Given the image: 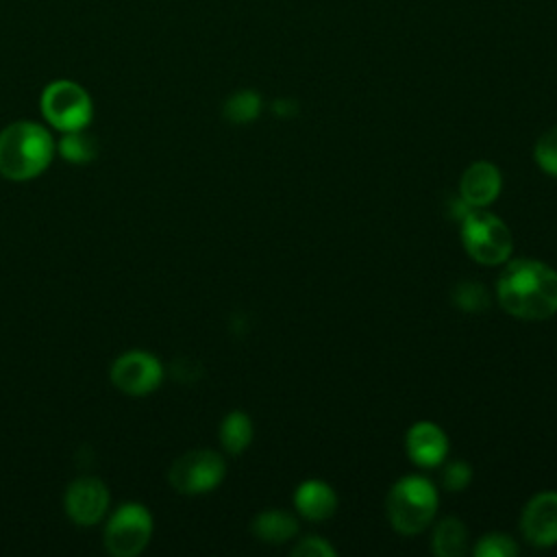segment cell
Returning <instances> with one entry per match:
<instances>
[{
  "instance_id": "cell-1",
  "label": "cell",
  "mask_w": 557,
  "mask_h": 557,
  "mask_svg": "<svg viewBox=\"0 0 557 557\" xmlns=\"http://www.w3.org/2000/svg\"><path fill=\"white\" fill-rule=\"evenodd\" d=\"M500 307L522 320H546L557 313V272L537 259H513L498 276Z\"/></svg>"
},
{
  "instance_id": "cell-2",
  "label": "cell",
  "mask_w": 557,
  "mask_h": 557,
  "mask_svg": "<svg viewBox=\"0 0 557 557\" xmlns=\"http://www.w3.org/2000/svg\"><path fill=\"white\" fill-rule=\"evenodd\" d=\"M54 150L46 126L28 120L13 122L0 131V174L9 181H30L50 165Z\"/></svg>"
},
{
  "instance_id": "cell-3",
  "label": "cell",
  "mask_w": 557,
  "mask_h": 557,
  "mask_svg": "<svg viewBox=\"0 0 557 557\" xmlns=\"http://www.w3.org/2000/svg\"><path fill=\"white\" fill-rule=\"evenodd\" d=\"M387 518L405 535L420 533L435 516L437 490L424 476H405L387 494Z\"/></svg>"
},
{
  "instance_id": "cell-4",
  "label": "cell",
  "mask_w": 557,
  "mask_h": 557,
  "mask_svg": "<svg viewBox=\"0 0 557 557\" xmlns=\"http://www.w3.org/2000/svg\"><path fill=\"white\" fill-rule=\"evenodd\" d=\"M461 242L468 255L485 265L507 261L513 246V237L505 222L481 207H472L461 218Z\"/></svg>"
},
{
  "instance_id": "cell-5",
  "label": "cell",
  "mask_w": 557,
  "mask_h": 557,
  "mask_svg": "<svg viewBox=\"0 0 557 557\" xmlns=\"http://www.w3.org/2000/svg\"><path fill=\"white\" fill-rule=\"evenodd\" d=\"M41 113L48 124L63 133L83 131L91 122V96L74 81H54L41 94Z\"/></svg>"
},
{
  "instance_id": "cell-6",
  "label": "cell",
  "mask_w": 557,
  "mask_h": 557,
  "mask_svg": "<svg viewBox=\"0 0 557 557\" xmlns=\"http://www.w3.org/2000/svg\"><path fill=\"white\" fill-rule=\"evenodd\" d=\"M152 535V516L139 503H126L113 511L104 527V548L113 557L139 555Z\"/></svg>"
},
{
  "instance_id": "cell-7",
  "label": "cell",
  "mask_w": 557,
  "mask_h": 557,
  "mask_svg": "<svg viewBox=\"0 0 557 557\" xmlns=\"http://www.w3.org/2000/svg\"><path fill=\"white\" fill-rule=\"evenodd\" d=\"M226 474V463L215 450H189L170 468V485L181 494H205L220 485Z\"/></svg>"
},
{
  "instance_id": "cell-8",
  "label": "cell",
  "mask_w": 557,
  "mask_h": 557,
  "mask_svg": "<svg viewBox=\"0 0 557 557\" xmlns=\"http://www.w3.org/2000/svg\"><path fill=\"white\" fill-rule=\"evenodd\" d=\"M163 381L161 361L146 350H128L111 366V383L128 396H146Z\"/></svg>"
},
{
  "instance_id": "cell-9",
  "label": "cell",
  "mask_w": 557,
  "mask_h": 557,
  "mask_svg": "<svg viewBox=\"0 0 557 557\" xmlns=\"http://www.w3.org/2000/svg\"><path fill=\"white\" fill-rule=\"evenodd\" d=\"M65 513L81 527H91L102 520L109 509V490L96 476H81L65 490Z\"/></svg>"
},
{
  "instance_id": "cell-10",
  "label": "cell",
  "mask_w": 557,
  "mask_h": 557,
  "mask_svg": "<svg viewBox=\"0 0 557 557\" xmlns=\"http://www.w3.org/2000/svg\"><path fill=\"white\" fill-rule=\"evenodd\" d=\"M522 535L535 546H553L557 544V494L542 492L533 496L520 520Z\"/></svg>"
},
{
  "instance_id": "cell-11",
  "label": "cell",
  "mask_w": 557,
  "mask_h": 557,
  "mask_svg": "<svg viewBox=\"0 0 557 557\" xmlns=\"http://www.w3.org/2000/svg\"><path fill=\"white\" fill-rule=\"evenodd\" d=\"M407 455L418 466H437L448 453V440L444 431L433 422H416L407 431Z\"/></svg>"
},
{
  "instance_id": "cell-12",
  "label": "cell",
  "mask_w": 557,
  "mask_h": 557,
  "mask_svg": "<svg viewBox=\"0 0 557 557\" xmlns=\"http://www.w3.org/2000/svg\"><path fill=\"white\" fill-rule=\"evenodd\" d=\"M500 191V172L494 163L476 161L472 163L459 183V194L470 207L490 205Z\"/></svg>"
},
{
  "instance_id": "cell-13",
  "label": "cell",
  "mask_w": 557,
  "mask_h": 557,
  "mask_svg": "<svg viewBox=\"0 0 557 557\" xmlns=\"http://www.w3.org/2000/svg\"><path fill=\"white\" fill-rule=\"evenodd\" d=\"M294 505L300 511V516L309 520H326L337 507V496L331 490V485H326L324 481L311 479L298 485L294 494Z\"/></svg>"
},
{
  "instance_id": "cell-14",
  "label": "cell",
  "mask_w": 557,
  "mask_h": 557,
  "mask_svg": "<svg viewBox=\"0 0 557 557\" xmlns=\"http://www.w3.org/2000/svg\"><path fill=\"white\" fill-rule=\"evenodd\" d=\"M252 533L268 544H283L298 533V520L281 509H270L252 520Z\"/></svg>"
},
{
  "instance_id": "cell-15",
  "label": "cell",
  "mask_w": 557,
  "mask_h": 557,
  "mask_svg": "<svg viewBox=\"0 0 557 557\" xmlns=\"http://www.w3.org/2000/svg\"><path fill=\"white\" fill-rule=\"evenodd\" d=\"M466 542H468V531H466V527L459 518L448 516V518L440 520V524L435 527L433 550L440 557H459V555H463Z\"/></svg>"
},
{
  "instance_id": "cell-16",
  "label": "cell",
  "mask_w": 557,
  "mask_h": 557,
  "mask_svg": "<svg viewBox=\"0 0 557 557\" xmlns=\"http://www.w3.org/2000/svg\"><path fill=\"white\" fill-rule=\"evenodd\" d=\"M252 440V422L244 411H231L220 424V442L226 453L239 455Z\"/></svg>"
},
{
  "instance_id": "cell-17",
  "label": "cell",
  "mask_w": 557,
  "mask_h": 557,
  "mask_svg": "<svg viewBox=\"0 0 557 557\" xmlns=\"http://www.w3.org/2000/svg\"><path fill=\"white\" fill-rule=\"evenodd\" d=\"M57 150L70 163H89L98 154V141L96 137L87 135L85 128L72 131L61 137V141L57 144Z\"/></svg>"
},
{
  "instance_id": "cell-18",
  "label": "cell",
  "mask_w": 557,
  "mask_h": 557,
  "mask_svg": "<svg viewBox=\"0 0 557 557\" xmlns=\"http://www.w3.org/2000/svg\"><path fill=\"white\" fill-rule=\"evenodd\" d=\"M259 111H261V98L252 89L235 91L224 102V117L233 124H248L259 115Z\"/></svg>"
},
{
  "instance_id": "cell-19",
  "label": "cell",
  "mask_w": 557,
  "mask_h": 557,
  "mask_svg": "<svg viewBox=\"0 0 557 557\" xmlns=\"http://www.w3.org/2000/svg\"><path fill=\"white\" fill-rule=\"evenodd\" d=\"M453 300L457 307L466 309V311H481L487 307L490 302V296L487 292L483 289V285L474 283V281H463L455 287L453 292Z\"/></svg>"
},
{
  "instance_id": "cell-20",
  "label": "cell",
  "mask_w": 557,
  "mask_h": 557,
  "mask_svg": "<svg viewBox=\"0 0 557 557\" xmlns=\"http://www.w3.org/2000/svg\"><path fill=\"white\" fill-rule=\"evenodd\" d=\"M518 553L516 542L503 533H490L474 546L476 557H511Z\"/></svg>"
},
{
  "instance_id": "cell-21",
  "label": "cell",
  "mask_w": 557,
  "mask_h": 557,
  "mask_svg": "<svg viewBox=\"0 0 557 557\" xmlns=\"http://www.w3.org/2000/svg\"><path fill=\"white\" fill-rule=\"evenodd\" d=\"M535 161L544 172L557 176V126H553L537 139Z\"/></svg>"
},
{
  "instance_id": "cell-22",
  "label": "cell",
  "mask_w": 557,
  "mask_h": 557,
  "mask_svg": "<svg viewBox=\"0 0 557 557\" xmlns=\"http://www.w3.org/2000/svg\"><path fill=\"white\" fill-rule=\"evenodd\" d=\"M472 479V470L466 461H455V463H448L442 472V483L446 490L450 492H459L463 490Z\"/></svg>"
},
{
  "instance_id": "cell-23",
  "label": "cell",
  "mask_w": 557,
  "mask_h": 557,
  "mask_svg": "<svg viewBox=\"0 0 557 557\" xmlns=\"http://www.w3.org/2000/svg\"><path fill=\"white\" fill-rule=\"evenodd\" d=\"M292 555H296V557H333L335 550L322 537H305L292 548Z\"/></svg>"
},
{
  "instance_id": "cell-24",
  "label": "cell",
  "mask_w": 557,
  "mask_h": 557,
  "mask_svg": "<svg viewBox=\"0 0 557 557\" xmlns=\"http://www.w3.org/2000/svg\"><path fill=\"white\" fill-rule=\"evenodd\" d=\"M274 111L278 113V115H292V113H296V102L294 100H276L274 102Z\"/></svg>"
}]
</instances>
